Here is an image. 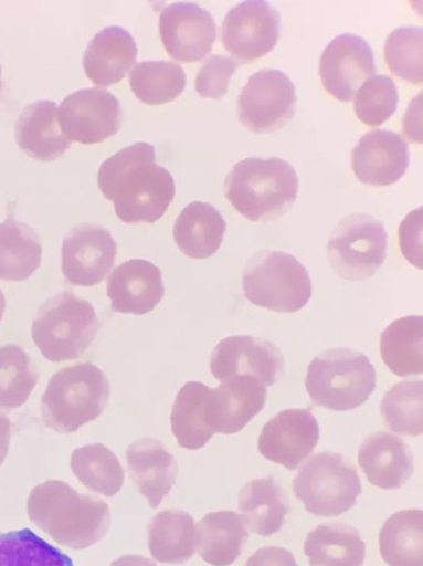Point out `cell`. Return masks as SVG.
Here are the masks:
<instances>
[{"label":"cell","mask_w":423,"mask_h":566,"mask_svg":"<svg viewBox=\"0 0 423 566\" xmlns=\"http://www.w3.org/2000/svg\"><path fill=\"white\" fill-rule=\"evenodd\" d=\"M97 184L126 223L159 220L176 192L171 174L156 164L155 148L145 142L129 145L103 161Z\"/></svg>","instance_id":"obj_1"},{"label":"cell","mask_w":423,"mask_h":566,"mask_svg":"<svg viewBox=\"0 0 423 566\" xmlns=\"http://www.w3.org/2000/svg\"><path fill=\"white\" fill-rule=\"evenodd\" d=\"M33 523L54 542L73 549H84L99 542L108 532V505L81 494L61 480H47L33 488L28 500Z\"/></svg>","instance_id":"obj_2"},{"label":"cell","mask_w":423,"mask_h":566,"mask_svg":"<svg viewBox=\"0 0 423 566\" xmlns=\"http://www.w3.org/2000/svg\"><path fill=\"white\" fill-rule=\"evenodd\" d=\"M225 197L251 221H271L294 205L299 189L295 168L279 157H248L236 163L224 181Z\"/></svg>","instance_id":"obj_3"},{"label":"cell","mask_w":423,"mask_h":566,"mask_svg":"<svg viewBox=\"0 0 423 566\" xmlns=\"http://www.w3.org/2000/svg\"><path fill=\"white\" fill-rule=\"evenodd\" d=\"M109 394L108 380L96 365L66 366L50 378L42 395L43 422L60 433L74 432L103 412Z\"/></svg>","instance_id":"obj_4"},{"label":"cell","mask_w":423,"mask_h":566,"mask_svg":"<svg viewBox=\"0 0 423 566\" xmlns=\"http://www.w3.org/2000/svg\"><path fill=\"white\" fill-rule=\"evenodd\" d=\"M305 387L317 406L335 411L352 410L374 391L376 369L358 350L331 348L309 363Z\"/></svg>","instance_id":"obj_5"},{"label":"cell","mask_w":423,"mask_h":566,"mask_svg":"<svg viewBox=\"0 0 423 566\" xmlns=\"http://www.w3.org/2000/svg\"><path fill=\"white\" fill-rule=\"evenodd\" d=\"M97 327L93 305L64 291L40 306L31 335L42 356L59 363L80 357L94 340Z\"/></svg>","instance_id":"obj_6"},{"label":"cell","mask_w":423,"mask_h":566,"mask_svg":"<svg viewBox=\"0 0 423 566\" xmlns=\"http://www.w3.org/2000/svg\"><path fill=\"white\" fill-rule=\"evenodd\" d=\"M242 286L252 304L278 313L297 312L311 297L307 269L284 251L255 253L243 269Z\"/></svg>","instance_id":"obj_7"},{"label":"cell","mask_w":423,"mask_h":566,"mask_svg":"<svg viewBox=\"0 0 423 566\" xmlns=\"http://www.w3.org/2000/svg\"><path fill=\"white\" fill-rule=\"evenodd\" d=\"M295 496L305 510L318 516H338L349 511L361 494L356 468L330 451L313 455L293 481Z\"/></svg>","instance_id":"obj_8"},{"label":"cell","mask_w":423,"mask_h":566,"mask_svg":"<svg viewBox=\"0 0 423 566\" xmlns=\"http://www.w3.org/2000/svg\"><path fill=\"white\" fill-rule=\"evenodd\" d=\"M388 234L381 221L367 213H352L332 230L327 254L334 271L343 280L372 276L387 255Z\"/></svg>","instance_id":"obj_9"},{"label":"cell","mask_w":423,"mask_h":566,"mask_svg":"<svg viewBox=\"0 0 423 566\" xmlns=\"http://www.w3.org/2000/svg\"><path fill=\"white\" fill-rule=\"evenodd\" d=\"M296 102L295 85L284 72L262 69L248 77L237 97L239 119L253 133H272L293 118Z\"/></svg>","instance_id":"obj_10"},{"label":"cell","mask_w":423,"mask_h":566,"mask_svg":"<svg viewBox=\"0 0 423 566\" xmlns=\"http://www.w3.org/2000/svg\"><path fill=\"white\" fill-rule=\"evenodd\" d=\"M279 29V13L268 2L243 1L233 7L223 20L222 44L237 60L251 63L275 48Z\"/></svg>","instance_id":"obj_11"},{"label":"cell","mask_w":423,"mask_h":566,"mask_svg":"<svg viewBox=\"0 0 423 566\" xmlns=\"http://www.w3.org/2000/svg\"><path fill=\"white\" fill-rule=\"evenodd\" d=\"M118 99L102 88H85L67 95L57 109L59 125L71 140L84 145L102 143L121 124Z\"/></svg>","instance_id":"obj_12"},{"label":"cell","mask_w":423,"mask_h":566,"mask_svg":"<svg viewBox=\"0 0 423 566\" xmlns=\"http://www.w3.org/2000/svg\"><path fill=\"white\" fill-rule=\"evenodd\" d=\"M210 370L220 382L237 376H251L272 386L284 370V357L272 342L233 335L220 340L211 353Z\"/></svg>","instance_id":"obj_13"},{"label":"cell","mask_w":423,"mask_h":566,"mask_svg":"<svg viewBox=\"0 0 423 566\" xmlns=\"http://www.w3.org/2000/svg\"><path fill=\"white\" fill-rule=\"evenodd\" d=\"M376 73L373 51L366 40L341 33L324 49L319 75L324 88L341 102H350L358 90Z\"/></svg>","instance_id":"obj_14"},{"label":"cell","mask_w":423,"mask_h":566,"mask_svg":"<svg viewBox=\"0 0 423 566\" xmlns=\"http://www.w3.org/2000/svg\"><path fill=\"white\" fill-rule=\"evenodd\" d=\"M116 253L117 244L108 230L93 223L80 224L63 240L62 273L73 285H96L113 268Z\"/></svg>","instance_id":"obj_15"},{"label":"cell","mask_w":423,"mask_h":566,"mask_svg":"<svg viewBox=\"0 0 423 566\" xmlns=\"http://www.w3.org/2000/svg\"><path fill=\"white\" fill-rule=\"evenodd\" d=\"M318 440L319 424L308 409H285L263 426L257 449L265 459L292 471L313 452Z\"/></svg>","instance_id":"obj_16"},{"label":"cell","mask_w":423,"mask_h":566,"mask_svg":"<svg viewBox=\"0 0 423 566\" xmlns=\"http://www.w3.org/2000/svg\"><path fill=\"white\" fill-rule=\"evenodd\" d=\"M159 33L167 53L180 62H197L212 49L216 29L209 11L193 2H175L159 18Z\"/></svg>","instance_id":"obj_17"},{"label":"cell","mask_w":423,"mask_h":566,"mask_svg":"<svg viewBox=\"0 0 423 566\" xmlns=\"http://www.w3.org/2000/svg\"><path fill=\"white\" fill-rule=\"evenodd\" d=\"M406 142L393 130L376 129L364 134L351 150L356 177L370 186H389L398 181L409 166Z\"/></svg>","instance_id":"obj_18"},{"label":"cell","mask_w":423,"mask_h":566,"mask_svg":"<svg viewBox=\"0 0 423 566\" xmlns=\"http://www.w3.org/2000/svg\"><path fill=\"white\" fill-rule=\"evenodd\" d=\"M266 387L251 376H237L211 390L208 422L214 433L241 431L264 407Z\"/></svg>","instance_id":"obj_19"},{"label":"cell","mask_w":423,"mask_h":566,"mask_svg":"<svg viewBox=\"0 0 423 566\" xmlns=\"http://www.w3.org/2000/svg\"><path fill=\"white\" fill-rule=\"evenodd\" d=\"M107 295L115 312L146 314L165 295L161 271L154 263L141 259L123 262L107 279Z\"/></svg>","instance_id":"obj_20"},{"label":"cell","mask_w":423,"mask_h":566,"mask_svg":"<svg viewBox=\"0 0 423 566\" xmlns=\"http://www.w3.org/2000/svg\"><path fill=\"white\" fill-rule=\"evenodd\" d=\"M358 462L368 481L384 490L402 488L414 469L409 446L385 431L370 433L363 439L358 449Z\"/></svg>","instance_id":"obj_21"},{"label":"cell","mask_w":423,"mask_h":566,"mask_svg":"<svg viewBox=\"0 0 423 566\" xmlns=\"http://www.w3.org/2000/svg\"><path fill=\"white\" fill-rule=\"evenodd\" d=\"M129 478L149 505L156 509L176 482L178 465L161 441L142 438L126 451Z\"/></svg>","instance_id":"obj_22"},{"label":"cell","mask_w":423,"mask_h":566,"mask_svg":"<svg viewBox=\"0 0 423 566\" xmlns=\"http://www.w3.org/2000/svg\"><path fill=\"white\" fill-rule=\"evenodd\" d=\"M137 59L131 34L118 25H109L94 35L83 55L86 76L96 85L120 82Z\"/></svg>","instance_id":"obj_23"},{"label":"cell","mask_w":423,"mask_h":566,"mask_svg":"<svg viewBox=\"0 0 423 566\" xmlns=\"http://www.w3.org/2000/svg\"><path fill=\"white\" fill-rule=\"evenodd\" d=\"M20 149L40 161H52L65 154L70 139L63 134L53 101L41 99L25 106L15 124Z\"/></svg>","instance_id":"obj_24"},{"label":"cell","mask_w":423,"mask_h":566,"mask_svg":"<svg viewBox=\"0 0 423 566\" xmlns=\"http://www.w3.org/2000/svg\"><path fill=\"white\" fill-rule=\"evenodd\" d=\"M172 232L183 254L191 259H207L221 247L225 221L210 203L192 201L179 213Z\"/></svg>","instance_id":"obj_25"},{"label":"cell","mask_w":423,"mask_h":566,"mask_svg":"<svg viewBox=\"0 0 423 566\" xmlns=\"http://www.w3.org/2000/svg\"><path fill=\"white\" fill-rule=\"evenodd\" d=\"M197 552L212 566H229L242 553L248 533L240 515L218 511L203 516L195 525Z\"/></svg>","instance_id":"obj_26"},{"label":"cell","mask_w":423,"mask_h":566,"mask_svg":"<svg viewBox=\"0 0 423 566\" xmlns=\"http://www.w3.org/2000/svg\"><path fill=\"white\" fill-rule=\"evenodd\" d=\"M239 510L246 528L261 536L278 532L290 512L285 492L269 476L254 479L241 489Z\"/></svg>","instance_id":"obj_27"},{"label":"cell","mask_w":423,"mask_h":566,"mask_svg":"<svg viewBox=\"0 0 423 566\" xmlns=\"http://www.w3.org/2000/svg\"><path fill=\"white\" fill-rule=\"evenodd\" d=\"M147 539L149 552L157 562L186 563L197 551L194 521L182 510H163L150 521Z\"/></svg>","instance_id":"obj_28"},{"label":"cell","mask_w":423,"mask_h":566,"mask_svg":"<svg viewBox=\"0 0 423 566\" xmlns=\"http://www.w3.org/2000/svg\"><path fill=\"white\" fill-rule=\"evenodd\" d=\"M304 553L310 566H361L366 544L353 526L325 523L307 534Z\"/></svg>","instance_id":"obj_29"},{"label":"cell","mask_w":423,"mask_h":566,"mask_svg":"<svg viewBox=\"0 0 423 566\" xmlns=\"http://www.w3.org/2000/svg\"><path fill=\"white\" fill-rule=\"evenodd\" d=\"M211 390L200 381H188L179 389L172 405L170 423L181 448L198 450L214 436L208 422Z\"/></svg>","instance_id":"obj_30"},{"label":"cell","mask_w":423,"mask_h":566,"mask_svg":"<svg viewBox=\"0 0 423 566\" xmlns=\"http://www.w3.org/2000/svg\"><path fill=\"white\" fill-rule=\"evenodd\" d=\"M383 363L396 376L421 375L423 370V318L409 315L393 321L380 337Z\"/></svg>","instance_id":"obj_31"},{"label":"cell","mask_w":423,"mask_h":566,"mask_svg":"<svg viewBox=\"0 0 423 566\" xmlns=\"http://www.w3.org/2000/svg\"><path fill=\"white\" fill-rule=\"evenodd\" d=\"M379 547L389 566H423V513L403 510L392 514L379 533Z\"/></svg>","instance_id":"obj_32"},{"label":"cell","mask_w":423,"mask_h":566,"mask_svg":"<svg viewBox=\"0 0 423 566\" xmlns=\"http://www.w3.org/2000/svg\"><path fill=\"white\" fill-rule=\"evenodd\" d=\"M42 244L31 227L7 218L0 223V279L23 281L39 269Z\"/></svg>","instance_id":"obj_33"},{"label":"cell","mask_w":423,"mask_h":566,"mask_svg":"<svg viewBox=\"0 0 423 566\" xmlns=\"http://www.w3.org/2000/svg\"><path fill=\"white\" fill-rule=\"evenodd\" d=\"M70 465L76 479L88 490L112 497L124 484V469L114 452L96 442L76 448Z\"/></svg>","instance_id":"obj_34"},{"label":"cell","mask_w":423,"mask_h":566,"mask_svg":"<svg viewBox=\"0 0 423 566\" xmlns=\"http://www.w3.org/2000/svg\"><path fill=\"white\" fill-rule=\"evenodd\" d=\"M129 85L144 103L159 105L176 99L186 87L183 69L169 61H142L130 71Z\"/></svg>","instance_id":"obj_35"},{"label":"cell","mask_w":423,"mask_h":566,"mask_svg":"<svg viewBox=\"0 0 423 566\" xmlns=\"http://www.w3.org/2000/svg\"><path fill=\"white\" fill-rule=\"evenodd\" d=\"M0 566H74L71 557L32 530L0 533Z\"/></svg>","instance_id":"obj_36"},{"label":"cell","mask_w":423,"mask_h":566,"mask_svg":"<svg viewBox=\"0 0 423 566\" xmlns=\"http://www.w3.org/2000/svg\"><path fill=\"white\" fill-rule=\"evenodd\" d=\"M384 424L392 431L415 437L423 430V381L403 380L391 387L380 403Z\"/></svg>","instance_id":"obj_37"},{"label":"cell","mask_w":423,"mask_h":566,"mask_svg":"<svg viewBox=\"0 0 423 566\" xmlns=\"http://www.w3.org/2000/svg\"><path fill=\"white\" fill-rule=\"evenodd\" d=\"M39 379L36 366L22 347H0V408L11 410L27 402Z\"/></svg>","instance_id":"obj_38"},{"label":"cell","mask_w":423,"mask_h":566,"mask_svg":"<svg viewBox=\"0 0 423 566\" xmlns=\"http://www.w3.org/2000/svg\"><path fill=\"white\" fill-rule=\"evenodd\" d=\"M384 61L398 77L421 84L422 76V28L400 27L393 30L384 42Z\"/></svg>","instance_id":"obj_39"},{"label":"cell","mask_w":423,"mask_h":566,"mask_svg":"<svg viewBox=\"0 0 423 566\" xmlns=\"http://www.w3.org/2000/svg\"><path fill=\"white\" fill-rule=\"evenodd\" d=\"M399 102L394 81L384 74L370 77L355 96V113L360 122L376 127L395 112Z\"/></svg>","instance_id":"obj_40"},{"label":"cell","mask_w":423,"mask_h":566,"mask_svg":"<svg viewBox=\"0 0 423 566\" xmlns=\"http://www.w3.org/2000/svg\"><path fill=\"white\" fill-rule=\"evenodd\" d=\"M235 62L223 55L210 56L200 67L195 77V91L201 97L220 99L226 91Z\"/></svg>","instance_id":"obj_41"},{"label":"cell","mask_w":423,"mask_h":566,"mask_svg":"<svg viewBox=\"0 0 423 566\" xmlns=\"http://www.w3.org/2000/svg\"><path fill=\"white\" fill-rule=\"evenodd\" d=\"M399 242L403 256L422 269V208L412 210L400 223Z\"/></svg>","instance_id":"obj_42"},{"label":"cell","mask_w":423,"mask_h":566,"mask_svg":"<svg viewBox=\"0 0 423 566\" xmlns=\"http://www.w3.org/2000/svg\"><path fill=\"white\" fill-rule=\"evenodd\" d=\"M244 566H297L293 554L279 546H266L251 555Z\"/></svg>","instance_id":"obj_43"},{"label":"cell","mask_w":423,"mask_h":566,"mask_svg":"<svg viewBox=\"0 0 423 566\" xmlns=\"http://www.w3.org/2000/svg\"><path fill=\"white\" fill-rule=\"evenodd\" d=\"M422 93L412 101L409 109L405 112L402 129L404 135L413 143L422 142L421 114H422Z\"/></svg>","instance_id":"obj_44"},{"label":"cell","mask_w":423,"mask_h":566,"mask_svg":"<svg viewBox=\"0 0 423 566\" xmlns=\"http://www.w3.org/2000/svg\"><path fill=\"white\" fill-rule=\"evenodd\" d=\"M110 566H157L156 563L149 558L140 555H124L112 562Z\"/></svg>","instance_id":"obj_45"},{"label":"cell","mask_w":423,"mask_h":566,"mask_svg":"<svg viewBox=\"0 0 423 566\" xmlns=\"http://www.w3.org/2000/svg\"><path fill=\"white\" fill-rule=\"evenodd\" d=\"M10 429L11 423L9 418L0 412V463L8 451Z\"/></svg>","instance_id":"obj_46"},{"label":"cell","mask_w":423,"mask_h":566,"mask_svg":"<svg viewBox=\"0 0 423 566\" xmlns=\"http://www.w3.org/2000/svg\"><path fill=\"white\" fill-rule=\"evenodd\" d=\"M4 311H6V298H4L2 291L0 290V321L3 316Z\"/></svg>","instance_id":"obj_47"},{"label":"cell","mask_w":423,"mask_h":566,"mask_svg":"<svg viewBox=\"0 0 423 566\" xmlns=\"http://www.w3.org/2000/svg\"><path fill=\"white\" fill-rule=\"evenodd\" d=\"M2 82H1V66H0V91H1Z\"/></svg>","instance_id":"obj_48"}]
</instances>
